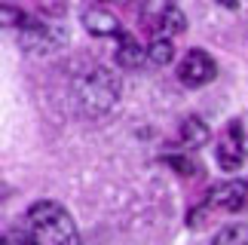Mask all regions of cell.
Returning a JSON list of instances; mask_svg holds the SVG:
<instances>
[{"mask_svg":"<svg viewBox=\"0 0 248 245\" xmlns=\"http://www.w3.org/2000/svg\"><path fill=\"white\" fill-rule=\"evenodd\" d=\"M245 187H248V181H245Z\"/></svg>","mask_w":248,"mask_h":245,"instance_id":"18","label":"cell"},{"mask_svg":"<svg viewBox=\"0 0 248 245\" xmlns=\"http://www.w3.org/2000/svg\"><path fill=\"white\" fill-rule=\"evenodd\" d=\"M221 3H224V6H230V9H233L236 3H239V0H221Z\"/></svg>","mask_w":248,"mask_h":245,"instance_id":"16","label":"cell"},{"mask_svg":"<svg viewBox=\"0 0 248 245\" xmlns=\"http://www.w3.org/2000/svg\"><path fill=\"white\" fill-rule=\"evenodd\" d=\"M245 193H248L245 181H224V184H215L212 190H208L205 202L199 205V209L190 212L187 224H190V227H199V224H202V218H208V214H215V212H239L242 205H245Z\"/></svg>","mask_w":248,"mask_h":245,"instance_id":"3","label":"cell"},{"mask_svg":"<svg viewBox=\"0 0 248 245\" xmlns=\"http://www.w3.org/2000/svg\"><path fill=\"white\" fill-rule=\"evenodd\" d=\"M163 159H166L171 168H178V175H196V168H199L193 159H187V156H171V153H169V156H163Z\"/></svg>","mask_w":248,"mask_h":245,"instance_id":"15","label":"cell"},{"mask_svg":"<svg viewBox=\"0 0 248 245\" xmlns=\"http://www.w3.org/2000/svg\"><path fill=\"white\" fill-rule=\"evenodd\" d=\"M208 138H212V129H208L199 117H187L184 122H181V144H184L187 150L205 147Z\"/></svg>","mask_w":248,"mask_h":245,"instance_id":"10","label":"cell"},{"mask_svg":"<svg viewBox=\"0 0 248 245\" xmlns=\"http://www.w3.org/2000/svg\"><path fill=\"white\" fill-rule=\"evenodd\" d=\"M25 22H28V15L22 13V9H16L13 3H3V25L6 28H16V31H18Z\"/></svg>","mask_w":248,"mask_h":245,"instance_id":"14","label":"cell"},{"mask_svg":"<svg viewBox=\"0 0 248 245\" xmlns=\"http://www.w3.org/2000/svg\"><path fill=\"white\" fill-rule=\"evenodd\" d=\"M184 28H187L184 13H181L175 3H163L159 13H156V18H154V25H150V31H154V37H166V40H171V37L181 34Z\"/></svg>","mask_w":248,"mask_h":245,"instance_id":"8","label":"cell"},{"mask_svg":"<svg viewBox=\"0 0 248 245\" xmlns=\"http://www.w3.org/2000/svg\"><path fill=\"white\" fill-rule=\"evenodd\" d=\"M13 236L18 245H80L77 224L68 209L52 199L31 202L25 214L16 221Z\"/></svg>","mask_w":248,"mask_h":245,"instance_id":"1","label":"cell"},{"mask_svg":"<svg viewBox=\"0 0 248 245\" xmlns=\"http://www.w3.org/2000/svg\"><path fill=\"white\" fill-rule=\"evenodd\" d=\"M212 245H248V224L236 221V224H227L215 233Z\"/></svg>","mask_w":248,"mask_h":245,"instance_id":"11","label":"cell"},{"mask_svg":"<svg viewBox=\"0 0 248 245\" xmlns=\"http://www.w3.org/2000/svg\"><path fill=\"white\" fill-rule=\"evenodd\" d=\"M215 77H217V64L205 49H190L178 64V80L187 89H199L205 83H212Z\"/></svg>","mask_w":248,"mask_h":245,"instance_id":"5","label":"cell"},{"mask_svg":"<svg viewBox=\"0 0 248 245\" xmlns=\"http://www.w3.org/2000/svg\"><path fill=\"white\" fill-rule=\"evenodd\" d=\"M83 25H86V31L95 34V37H120L123 34V25L117 22V15L104 13V9H86Z\"/></svg>","mask_w":248,"mask_h":245,"instance_id":"9","label":"cell"},{"mask_svg":"<svg viewBox=\"0 0 248 245\" xmlns=\"http://www.w3.org/2000/svg\"><path fill=\"white\" fill-rule=\"evenodd\" d=\"M18 37V46L25 52H34V55H49L55 49H62L64 40H68V31L62 25H49V22H40V18H31L16 31Z\"/></svg>","mask_w":248,"mask_h":245,"instance_id":"4","label":"cell"},{"mask_svg":"<svg viewBox=\"0 0 248 245\" xmlns=\"http://www.w3.org/2000/svg\"><path fill=\"white\" fill-rule=\"evenodd\" d=\"M113 59H117L120 68L135 71V68H141V64L147 61V46H141L135 34L123 31V34L117 37V49H113Z\"/></svg>","mask_w":248,"mask_h":245,"instance_id":"7","label":"cell"},{"mask_svg":"<svg viewBox=\"0 0 248 245\" xmlns=\"http://www.w3.org/2000/svg\"><path fill=\"white\" fill-rule=\"evenodd\" d=\"M74 101H77L83 117H104L117 107L120 101V77L101 64H89L83 68L71 83Z\"/></svg>","mask_w":248,"mask_h":245,"instance_id":"2","label":"cell"},{"mask_svg":"<svg viewBox=\"0 0 248 245\" xmlns=\"http://www.w3.org/2000/svg\"><path fill=\"white\" fill-rule=\"evenodd\" d=\"M171 59H175V46H171V40H166V37H154L147 46V61L156 64V68H163V64H169Z\"/></svg>","mask_w":248,"mask_h":245,"instance_id":"12","label":"cell"},{"mask_svg":"<svg viewBox=\"0 0 248 245\" xmlns=\"http://www.w3.org/2000/svg\"><path fill=\"white\" fill-rule=\"evenodd\" d=\"M3 245H13V242H9V239H3Z\"/></svg>","mask_w":248,"mask_h":245,"instance_id":"17","label":"cell"},{"mask_svg":"<svg viewBox=\"0 0 248 245\" xmlns=\"http://www.w3.org/2000/svg\"><path fill=\"white\" fill-rule=\"evenodd\" d=\"M215 159L224 172H236V168L245 163V141H242L239 122H230V126H227V132L221 135V141H217V147H215Z\"/></svg>","mask_w":248,"mask_h":245,"instance_id":"6","label":"cell"},{"mask_svg":"<svg viewBox=\"0 0 248 245\" xmlns=\"http://www.w3.org/2000/svg\"><path fill=\"white\" fill-rule=\"evenodd\" d=\"M37 9H40V15H49V18H62L68 3L64 0H37Z\"/></svg>","mask_w":248,"mask_h":245,"instance_id":"13","label":"cell"}]
</instances>
